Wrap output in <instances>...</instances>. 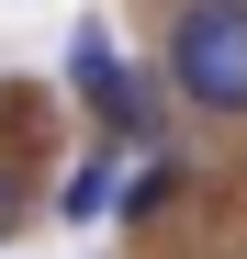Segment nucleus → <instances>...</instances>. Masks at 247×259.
<instances>
[{
  "label": "nucleus",
  "instance_id": "1",
  "mask_svg": "<svg viewBox=\"0 0 247 259\" xmlns=\"http://www.w3.org/2000/svg\"><path fill=\"white\" fill-rule=\"evenodd\" d=\"M169 91L191 113H247V0H191L169 23Z\"/></svg>",
  "mask_w": 247,
  "mask_h": 259
},
{
  "label": "nucleus",
  "instance_id": "2",
  "mask_svg": "<svg viewBox=\"0 0 247 259\" xmlns=\"http://www.w3.org/2000/svg\"><path fill=\"white\" fill-rule=\"evenodd\" d=\"M112 192H124V147L79 158V169H68V192H56V214H68V226H101V214H112Z\"/></svg>",
  "mask_w": 247,
  "mask_h": 259
},
{
  "label": "nucleus",
  "instance_id": "3",
  "mask_svg": "<svg viewBox=\"0 0 247 259\" xmlns=\"http://www.w3.org/2000/svg\"><path fill=\"white\" fill-rule=\"evenodd\" d=\"M68 79H79V91H90V102H101L112 79H124V68H112V34H101V23L79 34V46H68Z\"/></svg>",
  "mask_w": 247,
  "mask_h": 259
},
{
  "label": "nucleus",
  "instance_id": "4",
  "mask_svg": "<svg viewBox=\"0 0 247 259\" xmlns=\"http://www.w3.org/2000/svg\"><path fill=\"white\" fill-rule=\"evenodd\" d=\"M169 192H180V169H169V158H146V169H135V192H112V203H124V214H157Z\"/></svg>",
  "mask_w": 247,
  "mask_h": 259
},
{
  "label": "nucleus",
  "instance_id": "5",
  "mask_svg": "<svg viewBox=\"0 0 247 259\" xmlns=\"http://www.w3.org/2000/svg\"><path fill=\"white\" fill-rule=\"evenodd\" d=\"M12 226H23V181L0 169V237H12Z\"/></svg>",
  "mask_w": 247,
  "mask_h": 259
}]
</instances>
